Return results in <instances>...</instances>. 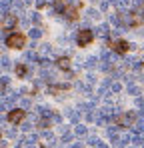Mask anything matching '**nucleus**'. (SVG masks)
Segmentation results:
<instances>
[{"label":"nucleus","instance_id":"1","mask_svg":"<svg viewBox=\"0 0 144 148\" xmlns=\"http://www.w3.org/2000/svg\"><path fill=\"white\" fill-rule=\"evenodd\" d=\"M116 124L118 126H126V128H134V124L138 122V112H124V114H118L116 118Z\"/></svg>","mask_w":144,"mask_h":148},{"label":"nucleus","instance_id":"2","mask_svg":"<svg viewBox=\"0 0 144 148\" xmlns=\"http://www.w3.org/2000/svg\"><path fill=\"white\" fill-rule=\"evenodd\" d=\"M92 38H94V32H92L90 28H82V30L76 34V44H78V46H88V44L92 42Z\"/></svg>","mask_w":144,"mask_h":148},{"label":"nucleus","instance_id":"3","mask_svg":"<svg viewBox=\"0 0 144 148\" xmlns=\"http://www.w3.org/2000/svg\"><path fill=\"white\" fill-rule=\"evenodd\" d=\"M24 44H26V38L20 32H14V34H10L6 38V46H10V48H22Z\"/></svg>","mask_w":144,"mask_h":148},{"label":"nucleus","instance_id":"4","mask_svg":"<svg viewBox=\"0 0 144 148\" xmlns=\"http://www.w3.org/2000/svg\"><path fill=\"white\" fill-rule=\"evenodd\" d=\"M24 116H26V110H24V108L10 110V114H8V122H10V124H20L24 120Z\"/></svg>","mask_w":144,"mask_h":148},{"label":"nucleus","instance_id":"5","mask_svg":"<svg viewBox=\"0 0 144 148\" xmlns=\"http://www.w3.org/2000/svg\"><path fill=\"white\" fill-rule=\"evenodd\" d=\"M14 24H16V18L12 14H4L2 16V30H10V28H14Z\"/></svg>","mask_w":144,"mask_h":148},{"label":"nucleus","instance_id":"6","mask_svg":"<svg viewBox=\"0 0 144 148\" xmlns=\"http://www.w3.org/2000/svg\"><path fill=\"white\" fill-rule=\"evenodd\" d=\"M112 48H114V52H118V54H124L128 48H132V44H128V42H124V40H116V42L112 44Z\"/></svg>","mask_w":144,"mask_h":148},{"label":"nucleus","instance_id":"7","mask_svg":"<svg viewBox=\"0 0 144 148\" xmlns=\"http://www.w3.org/2000/svg\"><path fill=\"white\" fill-rule=\"evenodd\" d=\"M36 142H38V134H28V136H24L22 146H24V148H32Z\"/></svg>","mask_w":144,"mask_h":148},{"label":"nucleus","instance_id":"8","mask_svg":"<svg viewBox=\"0 0 144 148\" xmlns=\"http://www.w3.org/2000/svg\"><path fill=\"white\" fill-rule=\"evenodd\" d=\"M98 36L106 40V38L110 36V26H108V24H100V26H98Z\"/></svg>","mask_w":144,"mask_h":148},{"label":"nucleus","instance_id":"9","mask_svg":"<svg viewBox=\"0 0 144 148\" xmlns=\"http://www.w3.org/2000/svg\"><path fill=\"white\" fill-rule=\"evenodd\" d=\"M56 64H58L60 70H70V60H68V58H58Z\"/></svg>","mask_w":144,"mask_h":148},{"label":"nucleus","instance_id":"10","mask_svg":"<svg viewBox=\"0 0 144 148\" xmlns=\"http://www.w3.org/2000/svg\"><path fill=\"white\" fill-rule=\"evenodd\" d=\"M28 36H30L32 40H38V38L42 36V30H40V28H30V30H28Z\"/></svg>","mask_w":144,"mask_h":148},{"label":"nucleus","instance_id":"11","mask_svg":"<svg viewBox=\"0 0 144 148\" xmlns=\"http://www.w3.org/2000/svg\"><path fill=\"white\" fill-rule=\"evenodd\" d=\"M62 12L66 14V18H76V6H72V4H70V6H66Z\"/></svg>","mask_w":144,"mask_h":148},{"label":"nucleus","instance_id":"12","mask_svg":"<svg viewBox=\"0 0 144 148\" xmlns=\"http://www.w3.org/2000/svg\"><path fill=\"white\" fill-rule=\"evenodd\" d=\"M24 60H28V62H34V60H36V62H38L40 58L36 56V52H34V50H28V52L24 54Z\"/></svg>","mask_w":144,"mask_h":148},{"label":"nucleus","instance_id":"13","mask_svg":"<svg viewBox=\"0 0 144 148\" xmlns=\"http://www.w3.org/2000/svg\"><path fill=\"white\" fill-rule=\"evenodd\" d=\"M36 110H38V114H40V116H44V120H46V118H50V116H54V114H50V110H48L46 106H38Z\"/></svg>","mask_w":144,"mask_h":148},{"label":"nucleus","instance_id":"14","mask_svg":"<svg viewBox=\"0 0 144 148\" xmlns=\"http://www.w3.org/2000/svg\"><path fill=\"white\" fill-rule=\"evenodd\" d=\"M86 132H88V130H86V126H80V124H78V126H74V134H76V136H86Z\"/></svg>","mask_w":144,"mask_h":148},{"label":"nucleus","instance_id":"15","mask_svg":"<svg viewBox=\"0 0 144 148\" xmlns=\"http://www.w3.org/2000/svg\"><path fill=\"white\" fill-rule=\"evenodd\" d=\"M22 2L24 0H12V6H10V8H12L14 12H20V10H22Z\"/></svg>","mask_w":144,"mask_h":148},{"label":"nucleus","instance_id":"16","mask_svg":"<svg viewBox=\"0 0 144 148\" xmlns=\"http://www.w3.org/2000/svg\"><path fill=\"white\" fill-rule=\"evenodd\" d=\"M16 74H18V76H26V74H28V68H26L24 64H18V66H16Z\"/></svg>","mask_w":144,"mask_h":148},{"label":"nucleus","instance_id":"17","mask_svg":"<svg viewBox=\"0 0 144 148\" xmlns=\"http://www.w3.org/2000/svg\"><path fill=\"white\" fill-rule=\"evenodd\" d=\"M128 92H130L132 96H138V94H140V90H138L136 84H128Z\"/></svg>","mask_w":144,"mask_h":148},{"label":"nucleus","instance_id":"18","mask_svg":"<svg viewBox=\"0 0 144 148\" xmlns=\"http://www.w3.org/2000/svg\"><path fill=\"white\" fill-rule=\"evenodd\" d=\"M96 62H98V58H96V56H90V58L86 60V68H94Z\"/></svg>","mask_w":144,"mask_h":148},{"label":"nucleus","instance_id":"19","mask_svg":"<svg viewBox=\"0 0 144 148\" xmlns=\"http://www.w3.org/2000/svg\"><path fill=\"white\" fill-rule=\"evenodd\" d=\"M40 52H44V54H54V50H52L50 44H42V46H40Z\"/></svg>","mask_w":144,"mask_h":148},{"label":"nucleus","instance_id":"20","mask_svg":"<svg viewBox=\"0 0 144 148\" xmlns=\"http://www.w3.org/2000/svg\"><path fill=\"white\" fill-rule=\"evenodd\" d=\"M38 64H40L42 68H48V66H50V58H46V56H42V58L38 60Z\"/></svg>","mask_w":144,"mask_h":148},{"label":"nucleus","instance_id":"21","mask_svg":"<svg viewBox=\"0 0 144 148\" xmlns=\"http://www.w3.org/2000/svg\"><path fill=\"white\" fill-rule=\"evenodd\" d=\"M110 90H112L114 94H118L120 90H122V84H120V82H112V86H110Z\"/></svg>","mask_w":144,"mask_h":148},{"label":"nucleus","instance_id":"22","mask_svg":"<svg viewBox=\"0 0 144 148\" xmlns=\"http://www.w3.org/2000/svg\"><path fill=\"white\" fill-rule=\"evenodd\" d=\"M68 116H70L72 122H78V120H80V114H78L76 110H70V112H68Z\"/></svg>","mask_w":144,"mask_h":148},{"label":"nucleus","instance_id":"23","mask_svg":"<svg viewBox=\"0 0 144 148\" xmlns=\"http://www.w3.org/2000/svg\"><path fill=\"white\" fill-rule=\"evenodd\" d=\"M40 136H42L44 140H54V134H52V132H48V130H44V132H42Z\"/></svg>","mask_w":144,"mask_h":148},{"label":"nucleus","instance_id":"24","mask_svg":"<svg viewBox=\"0 0 144 148\" xmlns=\"http://www.w3.org/2000/svg\"><path fill=\"white\" fill-rule=\"evenodd\" d=\"M130 62H132V68H140V66H142V60H140V58H134V60H130Z\"/></svg>","mask_w":144,"mask_h":148},{"label":"nucleus","instance_id":"25","mask_svg":"<svg viewBox=\"0 0 144 148\" xmlns=\"http://www.w3.org/2000/svg\"><path fill=\"white\" fill-rule=\"evenodd\" d=\"M98 16H100L98 10H88V18H98Z\"/></svg>","mask_w":144,"mask_h":148},{"label":"nucleus","instance_id":"26","mask_svg":"<svg viewBox=\"0 0 144 148\" xmlns=\"http://www.w3.org/2000/svg\"><path fill=\"white\" fill-rule=\"evenodd\" d=\"M20 104H22L24 110H26V108H30V100H28V98H22V100H20Z\"/></svg>","mask_w":144,"mask_h":148},{"label":"nucleus","instance_id":"27","mask_svg":"<svg viewBox=\"0 0 144 148\" xmlns=\"http://www.w3.org/2000/svg\"><path fill=\"white\" fill-rule=\"evenodd\" d=\"M8 66H10V60L6 56H2V68H8Z\"/></svg>","mask_w":144,"mask_h":148},{"label":"nucleus","instance_id":"28","mask_svg":"<svg viewBox=\"0 0 144 148\" xmlns=\"http://www.w3.org/2000/svg\"><path fill=\"white\" fill-rule=\"evenodd\" d=\"M22 130H24V132H30V130H32V124H28V122L22 124Z\"/></svg>","mask_w":144,"mask_h":148},{"label":"nucleus","instance_id":"29","mask_svg":"<svg viewBox=\"0 0 144 148\" xmlns=\"http://www.w3.org/2000/svg\"><path fill=\"white\" fill-rule=\"evenodd\" d=\"M86 82H88V84H94V82H96V78L92 76V74H88V78H86Z\"/></svg>","mask_w":144,"mask_h":148},{"label":"nucleus","instance_id":"30","mask_svg":"<svg viewBox=\"0 0 144 148\" xmlns=\"http://www.w3.org/2000/svg\"><path fill=\"white\" fill-rule=\"evenodd\" d=\"M6 136H10V138H14V136H16V130H12V128H10V130L6 132Z\"/></svg>","mask_w":144,"mask_h":148},{"label":"nucleus","instance_id":"31","mask_svg":"<svg viewBox=\"0 0 144 148\" xmlns=\"http://www.w3.org/2000/svg\"><path fill=\"white\" fill-rule=\"evenodd\" d=\"M108 4H110V2H102V4H100V10H108Z\"/></svg>","mask_w":144,"mask_h":148},{"label":"nucleus","instance_id":"32","mask_svg":"<svg viewBox=\"0 0 144 148\" xmlns=\"http://www.w3.org/2000/svg\"><path fill=\"white\" fill-rule=\"evenodd\" d=\"M44 4H46V0H36V6H38V8H42Z\"/></svg>","mask_w":144,"mask_h":148},{"label":"nucleus","instance_id":"33","mask_svg":"<svg viewBox=\"0 0 144 148\" xmlns=\"http://www.w3.org/2000/svg\"><path fill=\"white\" fill-rule=\"evenodd\" d=\"M94 148H108V144H104V142H98Z\"/></svg>","mask_w":144,"mask_h":148},{"label":"nucleus","instance_id":"34","mask_svg":"<svg viewBox=\"0 0 144 148\" xmlns=\"http://www.w3.org/2000/svg\"><path fill=\"white\" fill-rule=\"evenodd\" d=\"M70 148H82V144H80V142H74V144H72Z\"/></svg>","mask_w":144,"mask_h":148},{"label":"nucleus","instance_id":"35","mask_svg":"<svg viewBox=\"0 0 144 148\" xmlns=\"http://www.w3.org/2000/svg\"><path fill=\"white\" fill-rule=\"evenodd\" d=\"M24 2H26V4H28V2H32V0H24Z\"/></svg>","mask_w":144,"mask_h":148},{"label":"nucleus","instance_id":"36","mask_svg":"<svg viewBox=\"0 0 144 148\" xmlns=\"http://www.w3.org/2000/svg\"><path fill=\"white\" fill-rule=\"evenodd\" d=\"M16 148H24V146H16Z\"/></svg>","mask_w":144,"mask_h":148},{"label":"nucleus","instance_id":"37","mask_svg":"<svg viewBox=\"0 0 144 148\" xmlns=\"http://www.w3.org/2000/svg\"><path fill=\"white\" fill-rule=\"evenodd\" d=\"M142 36H144V30H142Z\"/></svg>","mask_w":144,"mask_h":148},{"label":"nucleus","instance_id":"38","mask_svg":"<svg viewBox=\"0 0 144 148\" xmlns=\"http://www.w3.org/2000/svg\"><path fill=\"white\" fill-rule=\"evenodd\" d=\"M132 148H138V146H132Z\"/></svg>","mask_w":144,"mask_h":148},{"label":"nucleus","instance_id":"39","mask_svg":"<svg viewBox=\"0 0 144 148\" xmlns=\"http://www.w3.org/2000/svg\"><path fill=\"white\" fill-rule=\"evenodd\" d=\"M142 148H144V142H142Z\"/></svg>","mask_w":144,"mask_h":148}]
</instances>
